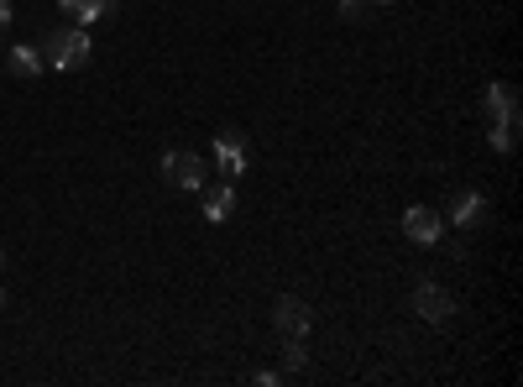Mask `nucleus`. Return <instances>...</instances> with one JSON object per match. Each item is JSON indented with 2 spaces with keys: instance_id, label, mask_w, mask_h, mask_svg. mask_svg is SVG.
<instances>
[{
  "instance_id": "nucleus-1",
  "label": "nucleus",
  "mask_w": 523,
  "mask_h": 387,
  "mask_svg": "<svg viewBox=\"0 0 523 387\" xmlns=\"http://www.w3.org/2000/svg\"><path fill=\"white\" fill-rule=\"evenodd\" d=\"M487 142L497 152H513L518 142V100H513V84H487Z\"/></svg>"
},
{
  "instance_id": "nucleus-2",
  "label": "nucleus",
  "mask_w": 523,
  "mask_h": 387,
  "mask_svg": "<svg viewBox=\"0 0 523 387\" xmlns=\"http://www.w3.org/2000/svg\"><path fill=\"white\" fill-rule=\"evenodd\" d=\"M37 53L53 68H84L89 53H95V42H89V27H53L48 37H42Z\"/></svg>"
},
{
  "instance_id": "nucleus-3",
  "label": "nucleus",
  "mask_w": 523,
  "mask_h": 387,
  "mask_svg": "<svg viewBox=\"0 0 523 387\" xmlns=\"http://www.w3.org/2000/svg\"><path fill=\"white\" fill-rule=\"evenodd\" d=\"M163 184L184 189V194H199L204 184H210V163H204L199 152H189V147H173L163 157Z\"/></svg>"
},
{
  "instance_id": "nucleus-4",
  "label": "nucleus",
  "mask_w": 523,
  "mask_h": 387,
  "mask_svg": "<svg viewBox=\"0 0 523 387\" xmlns=\"http://www.w3.org/2000/svg\"><path fill=\"white\" fill-rule=\"evenodd\" d=\"M403 231H408V241H414V246H435V241L445 236V215L429 210V204H408Z\"/></svg>"
},
{
  "instance_id": "nucleus-5",
  "label": "nucleus",
  "mask_w": 523,
  "mask_h": 387,
  "mask_svg": "<svg viewBox=\"0 0 523 387\" xmlns=\"http://www.w3.org/2000/svg\"><path fill=\"white\" fill-rule=\"evenodd\" d=\"M414 309H419V320H429V325H450L456 299H450V288H440V283H419L414 288Z\"/></svg>"
},
{
  "instance_id": "nucleus-6",
  "label": "nucleus",
  "mask_w": 523,
  "mask_h": 387,
  "mask_svg": "<svg viewBox=\"0 0 523 387\" xmlns=\"http://www.w3.org/2000/svg\"><path fill=\"white\" fill-rule=\"evenodd\" d=\"M215 168H220V178H236L246 173V136L241 131H220L215 136Z\"/></svg>"
},
{
  "instance_id": "nucleus-7",
  "label": "nucleus",
  "mask_w": 523,
  "mask_h": 387,
  "mask_svg": "<svg viewBox=\"0 0 523 387\" xmlns=\"http://www.w3.org/2000/svg\"><path fill=\"white\" fill-rule=\"evenodd\" d=\"M272 325H278V335H309V325H314V309L304 304V299H293V293H283L278 299V309H272Z\"/></svg>"
},
{
  "instance_id": "nucleus-8",
  "label": "nucleus",
  "mask_w": 523,
  "mask_h": 387,
  "mask_svg": "<svg viewBox=\"0 0 523 387\" xmlns=\"http://www.w3.org/2000/svg\"><path fill=\"white\" fill-rule=\"evenodd\" d=\"M492 204L476 194V189H461L456 199H450V225H466V231H476V225H487Z\"/></svg>"
},
{
  "instance_id": "nucleus-9",
  "label": "nucleus",
  "mask_w": 523,
  "mask_h": 387,
  "mask_svg": "<svg viewBox=\"0 0 523 387\" xmlns=\"http://www.w3.org/2000/svg\"><path fill=\"white\" fill-rule=\"evenodd\" d=\"M204 194V220H231V210H236V184H231V178H220V184H204L199 189Z\"/></svg>"
},
{
  "instance_id": "nucleus-10",
  "label": "nucleus",
  "mask_w": 523,
  "mask_h": 387,
  "mask_svg": "<svg viewBox=\"0 0 523 387\" xmlns=\"http://www.w3.org/2000/svg\"><path fill=\"white\" fill-rule=\"evenodd\" d=\"M63 16H74V27H89V21L116 16V0H58Z\"/></svg>"
},
{
  "instance_id": "nucleus-11",
  "label": "nucleus",
  "mask_w": 523,
  "mask_h": 387,
  "mask_svg": "<svg viewBox=\"0 0 523 387\" xmlns=\"http://www.w3.org/2000/svg\"><path fill=\"white\" fill-rule=\"evenodd\" d=\"M6 58H11V74H16V79H37L42 68H48V63H42V53H37V48H27V42H16V48H11Z\"/></svg>"
},
{
  "instance_id": "nucleus-12",
  "label": "nucleus",
  "mask_w": 523,
  "mask_h": 387,
  "mask_svg": "<svg viewBox=\"0 0 523 387\" xmlns=\"http://www.w3.org/2000/svg\"><path fill=\"white\" fill-rule=\"evenodd\" d=\"M309 367V346L299 335H283V377H293V372H304Z\"/></svg>"
},
{
  "instance_id": "nucleus-13",
  "label": "nucleus",
  "mask_w": 523,
  "mask_h": 387,
  "mask_svg": "<svg viewBox=\"0 0 523 387\" xmlns=\"http://www.w3.org/2000/svg\"><path fill=\"white\" fill-rule=\"evenodd\" d=\"M372 0H340V21H367Z\"/></svg>"
},
{
  "instance_id": "nucleus-14",
  "label": "nucleus",
  "mask_w": 523,
  "mask_h": 387,
  "mask_svg": "<svg viewBox=\"0 0 523 387\" xmlns=\"http://www.w3.org/2000/svg\"><path fill=\"white\" fill-rule=\"evenodd\" d=\"M252 382H257V387H278L283 372H267V367H262V372H252Z\"/></svg>"
},
{
  "instance_id": "nucleus-15",
  "label": "nucleus",
  "mask_w": 523,
  "mask_h": 387,
  "mask_svg": "<svg viewBox=\"0 0 523 387\" xmlns=\"http://www.w3.org/2000/svg\"><path fill=\"white\" fill-rule=\"evenodd\" d=\"M6 21H11V0H0V27H6Z\"/></svg>"
},
{
  "instance_id": "nucleus-16",
  "label": "nucleus",
  "mask_w": 523,
  "mask_h": 387,
  "mask_svg": "<svg viewBox=\"0 0 523 387\" xmlns=\"http://www.w3.org/2000/svg\"><path fill=\"white\" fill-rule=\"evenodd\" d=\"M0 309H6V293H0Z\"/></svg>"
},
{
  "instance_id": "nucleus-17",
  "label": "nucleus",
  "mask_w": 523,
  "mask_h": 387,
  "mask_svg": "<svg viewBox=\"0 0 523 387\" xmlns=\"http://www.w3.org/2000/svg\"><path fill=\"white\" fill-rule=\"evenodd\" d=\"M372 6H388V0H372Z\"/></svg>"
}]
</instances>
